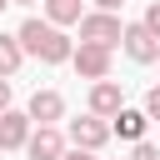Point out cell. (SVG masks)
<instances>
[{
  "instance_id": "obj_2",
  "label": "cell",
  "mask_w": 160,
  "mask_h": 160,
  "mask_svg": "<svg viewBox=\"0 0 160 160\" xmlns=\"http://www.w3.org/2000/svg\"><path fill=\"white\" fill-rule=\"evenodd\" d=\"M120 35H125V25H120L115 15H105V10L80 15V45H100V50H110Z\"/></svg>"
},
{
  "instance_id": "obj_7",
  "label": "cell",
  "mask_w": 160,
  "mask_h": 160,
  "mask_svg": "<svg viewBox=\"0 0 160 160\" xmlns=\"http://www.w3.org/2000/svg\"><path fill=\"white\" fill-rule=\"evenodd\" d=\"M25 150H30V160H60V155H65V140H60L55 125H40V130L25 140Z\"/></svg>"
},
{
  "instance_id": "obj_17",
  "label": "cell",
  "mask_w": 160,
  "mask_h": 160,
  "mask_svg": "<svg viewBox=\"0 0 160 160\" xmlns=\"http://www.w3.org/2000/svg\"><path fill=\"white\" fill-rule=\"evenodd\" d=\"M95 5H100V10H105V15H115V10H120V5H125V0H95Z\"/></svg>"
},
{
  "instance_id": "obj_18",
  "label": "cell",
  "mask_w": 160,
  "mask_h": 160,
  "mask_svg": "<svg viewBox=\"0 0 160 160\" xmlns=\"http://www.w3.org/2000/svg\"><path fill=\"white\" fill-rule=\"evenodd\" d=\"M60 160H95L90 150H70V155H60Z\"/></svg>"
},
{
  "instance_id": "obj_13",
  "label": "cell",
  "mask_w": 160,
  "mask_h": 160,
  "mask_svg": "<svg viewBox=\"0 0 160 160\" xmlns=\"http://www.w3.org/2000/svg\"><path fill=\"white\" fill-rule=\"evenodd\" d=\"M145 120H160V85H150L145 95Z\"/></svg>"
},
{
  "instance_id": "obj_3",
  "label": "cell",
  "mask_w": 160,
  "mask_h": 160,
  "mask_svg": "<svg viewBox=\"0 0 160 160\" xmlns=\"http://www.w3.org/2000/svg\"><path fill=\"white\" fill-rule=\"evenodd\" d=\"M120 45H125V55L130 60H140V65H150V60H160V40L145 30V25H125V35H120Z\"/></svg>"
},
{
  "instance_id": "obj_4",
  "label": "cell",
  "mask_w": 160,
  "mask_h": 160,
  "mask_svg": "<svg viewBox=\"0 0 160 160\" xmlns=\"http://www.w3.org/2000/svg\"><path fill=\"white\" fill-rule=\"evenodd\" d=\"M120 110H125L120 85H115V80H95V85H90V115H95V120H105V115L115 120Z\"/></svg>"
},
{
  "instance_id": "obj_1",
  "label": "cell",
  "mask_w": 160,
  "mask_h": 160,
  "mask_svg": "<svg viewBox=\"0 0 160 160\" xmlns=\"http://www.w3.org/2000/svg\"><path fill=\"white\" fill-rule=\"evenodd\" d=\"M20 50H30V55H40L45 65H60V60H70V40L50 25V20H25L20 25Z\"/></svg>"
},
{
  "instance_id": "obj_16",
  "label": "cell",
  "mask_w": 160,
  "mask_h": 160,
  "mask_svg": "<svg viewBox=\"0 0 160 160\" xmlns=\"http://www.w3.org/2000/svg\"><path fill=\"white\" fill-rule=\"evenodd\" d=\"M10 110V80H0V115Z\"/></svg>"
},
{
  "instance_id": "obj_5",
  "label": "cell",
  "mask_w": 160,
  "mask_h": 160,
  "mask_svg": "<svg viewBox=\"0 0 160 160\" xmlns=\"http://www.w3.org/2000/svg\"><path fill=\"white\" fill-rule=\"evenodd\" d=\"M70 140H75V150H100L105 140H110V125L105 120H95V115H85V120H70Z\"/></svg>"
},
{
  "instance_id": "obj_20",
  "label": "cell",
  "mask_w": 160,
  "mask_h": 160,
  "mask_svg": "<svg viewBox=\"0 0 160 160\" xmlns=\"http://www.w3.org/2000/svg\"><path fill=\"white\" fill-rule=\"evenodd\" d=\"M5 5H10V0H0V10H5Z\"/></svg>"
},
{
  "instance_id": "obj_15",
  "label": "cell",
  "mask_w": 160,
  "mask_h": 160,
  "mask_svg": "<svg viewBox=\"0 0 160 160\" xmlns=\"http://www.w3.org/2000/svg\"><path fill=\"white\" fill-rule=\"evenodd\" d=\"M130 160H160V150H155V145H145V140H140V145H135V150H130Z\"/></svg>"
},
{
  "instance_id": "obj_6",
  "label": "cell",
  "mask_w": 160,
  "mask_h": 160,
  "mask_svg": "<svg viewBox=\"0 0 160 160\" xmlns=\"http://www.w3.org/2000/svg\"><path fill=\"white\" fill-rule=\"evenodd\" d=\"M70 60H75V70L85 80H105L110 75V50H100V45H80V50H70Z\"/></svg>"
},
{
  "instance_id": "obj_12",
  "label": "cell",
  "mask_w": 160,
  "mask_h": 160,
  "mask_svg": "<svg viewBox=\"0 0 160 160\" xmlns=\"http://www.w3.org/2000/svg\"><path fill=\"white\" fill-rule=\"evenodd\" d=\"M20 60H25L20 40H15V35H0V80H5V75H15V70H20Z\"/></svg>"
},
{
  "instance_id": "obj_10",
  "label": "cell",
  "mask_w": 160,
  "mask_h": 160,
  "mask_svg": "<svg viewBox=\"0 0 160 160\" xmlns=\"http://www.w3.org/2000/svg\"><path fill=\"white\" fill-rule=\"evenodd\" d=\"M110 130H115L120 140H140V135H145V110H120Z\"/></svg>"
},
{
  "instance_id": "obj_9",
  "label": "cell",
  "mask_w": 160,
  "mask_h": 160,
  "mask_svg": "<svg viewBox=\"0 0 160 160\" xmlns=\"http://www.w3.org/2000/svg\"><path fill=\"white\" fill-rule=\"evenodd\" d=\"M25 140H30V115L5 110V115H0V150H20Z\"/></svg>"
},
{
  "instance_id": "obj_19",
  "label": "cell",
  "mask_w": 160,
  "mask_h": 160,
  "mask_svg": "<svg viewBox=\"0 0 160 160\" xmlns=\"http://www.w3.org/2000/svg\"><path fill=\"white\" fill-rule=\"evenodd\" d=\"M10 5H30V0H10Z\"/></svg>"
},
{
  "instance_id": "obj_8",
  "label": "cell",
  "mask_w": 160,
  "mask_h": 160,
  "mask_svg": "<svg viewBox=\"0 0 160 160\" xmlns=\"http://www.w3.org/2000/svg\"><path fill=\"white\" fill-rule=\"evenodd\" d=\"M25 115H30V120H40V125H55V120L65 115V100H60V90H35Z\"/></svg>"
},
{
  "instance_id": "obj_11",
  "label": "cell",
  "mask_w": 160,
  "mask_h": 160,
  "mask_svg": "<svg viewBox=\"0 0 160 160\" xmlns=\"http://www.w3.org/2000/svg\"><path fill=\"white\" fill-rule=\"evenodd\" d=\"M45 15H50L55 30H60V25H75V20H80V0H45Z\"/></svg>"
},
{
  "instance_id": "obj_14",
  "label": "cell",
  "mask_w": 160,
  "mask_h": 160,
  "mask_svg": "<svg viewBox=\"0 0 160 160\" xmlns=\"http://www.w3.org/2000/svg\"><path fill=\"white\" fill-rule=\"evenodd\" d=\"M140 25H145V30H150V35H155V40H160V0H155V5H150V10H145V20H140Z\"/></svg>"
}]
</instances>
